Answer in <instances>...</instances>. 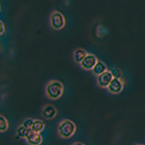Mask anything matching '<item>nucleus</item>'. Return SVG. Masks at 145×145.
<instances>
[{
	"instance_id": "f257e3e1",
	"label": "nucleus",
	"mask_w": 145,
	"mask_h": 145,
	"mask_svg": "<svg viewBox=\"0 0 145 145\" xmlns=\"http://www.w3.org/2000/svg\"><path fill=\"white\" fill-rule=\"evenodd\" d=\"M45 95L51 100H57L63 93V85L60 81L52 80L45 85Z\"/></svg>"
},
{
	"instance_id": "f03ea898",
	"label": "nucleus",
	"mask_w": 145,
	"mask_h": 145,
	"mask_svg": "<svg viewBox=\"0 0 145 145\" xmlns=\"http://www.w3.org/2000/svg\"><path fill=\"white\" fill-rule=\"evenodd\" d=\"M76 131V126L74 122L70 120H63L59 122L57 126L58 135L63 139H69Z\"/></svg>"
},
{
	"instance_id": "7ed1b4c3",
	"label": "nucleus",
	"mask_w": 145,
	"mask_h": 145,
	"mask_svg": "<svg viewBox=\"0 0 145 145\" xmlns=\"http://www.w3.org/2000/svg\"><path fill=\"white\" fill-rule=\"evenodd\" d=\"M25 139L26 140V142L29 145H40L42 143V140H43L41 134L35 133V131H32V129L27 130L26 136Z\"/></svg>"
},
{
	"instance_id": "20e7f679",
	"label": "nucleus",
	"mask_w": 145,
	"mask_h": 145,
	"mask_svg": "<svg viewBox=\"0 0 145 145\" xmlns=\"http://www.w3.org/2000/svg\"><path fill=\"white\" fill-rule=\"evenodd\" d=\"M112 79H113V77L111 74V72L106 71V72H104L103 74L97 76V84L99 87L107 89Z\"/></svg>"
},
{
	"instance_id": "39448f33",
	"label": "nucleus",
	"mask_w": 145,
	"mask_h": 145,
	"mask_svg": "<svg viewBox=\"0 0 145 145\" xmlns=\"http://www.w3.org/2000/svg\"><path fill=\"white\" fill-rule=\"evenodd\" d=\"M124 87V82L122 79H117V78H113L111 82V84H109L107 90L110 92L111 93L113 94H117L120 93L122 89Z\"/></svg>"
},
{
	"instance_id": "423d86ee",
	"label": "nucleus",
	"mask_w": 145,
	"mask_h": 145,
	"mask_svg": "<svg viewBox=\"0 0 145 145\" xmlns=\"http://www.w3.org/2000/svg\"><path fill=\"white\" fill-rule=\"evenodd\" d=\"M97 62L98 60L96 56H93V54H88L86 57L83 60V62L80 63V65L84 70H93L95 65L97 63Z\"/></svg>"
},
{
	"instance_id": "0eeeda50",
	"label": "nucleus",
	"mask_w": 145,
	"mask_h": 145,
	"mask_svg": "<svg viewBox=\"0 0 145 145\" xmlns=\"http://www.w3.org/2000/svg\"><path fill=\"white\" fill-rule=\"evenodd\" d=\"M57 114V110L52 104H46L42 108V112H41V115L47 120L54 119Z\"/></svg>"
},
{
	"instance_id": "6e6552de",
	"label": "nucleus",
	"mask_w": 145,
	"mask_h": 145,
	"mask_svg": "<svg viewBox=\"0 0 145 145\" xmlns=\"http://www.w3.org/2000/svg\"><path fill=\"white\" fill-rule=\"evenodd\" d=\"M51 25L54 29H61L65 25L63 16L59 12H54L51 16Z\"/></svg>"
},
{
	"instance_id": "1a4fd4ad",
	"label": "nucleus",
	"mask_w": 145,
	"mask_h": 145,
	"mask_svg": "<svg viewBox=\"0 0 145 145\" xmlns=\"http://www.w3.org/2000/svg\"><path fill=\"white\" fill-rule=\"evenodd\" d=\"M87 54H87V52L85 51V50L78 48V49L74 50V60L76 63H81L82 62H83L84 59L86 57Z\"/></svg>"
},
{
	"instance_id": "9d476101",
	"label": "nucleus",
	"mask_w": 145,
	"mask_h": 145,
	"mask_svg": "<svg viewBox=\"0 0 145 145\" xmlns=\"http://www.w3.org/2000/svg\"><path fill=\"white\" fill-rule=\"evenodd\" d=\"M92 71L93 72V74L98 76L100 74H103L104 72H106L107 71V67H106L105 63H103L102 61H98L97 63L95 65V66L93 67V69Z\"/></svg>"
},
{
	"instance_id": "9b49d317",
	"label": "nucleus",
	"mask_w": 145,
	"mask_h": 145,
	"mask_svg": "<svg viewBox=\"0 0 145 145\" xmlns=\"http://www.w3.org/2000/svg\"><path fill=\"white\" fill-rule=\"evenodd\" d=\"M32 131H35V133H40L44 130V123L40 120H35L34 124L32 126Z\"/></svg>"
},
{
	"instance_id": "f8f14e48",
	"label": "nucleus",
	"mask_w": 145,
	"mask_h": 145,
	"mask_svg": "<svg viewBox=\"0 0 145 145\" xmlns=\"http://www.w3.org/2000/svg\"><path fill=\"white\" fill-rule=\"evenodd\" d=\"M8 121L7 120V118H5L3 115L0 116V131L1 133H4L8 129Z\"/></svg>"
},
{
	"instance_id": "ddd939ff",
	"label": "nucleus",
	"mask_w": 145,
	"mask_h": 145,
	"mask_svg": "<svg viewBox=\"0 0 145 145\" xmlns=\"http://www.w3.org/2000/svg\"><path fill=\"white\" fill-rule=\"evenodd\" d=\"M27 130H28V129H26L25 127H24L23 125H20V126L16 129V135H17L19 138H25L26 133H27Z\"/></svg>"
},
{
	"instance_id": "4468645a",
	"label": "nucleus",
	"mask_w": 145,
	"mask_h": 145,
	"mask_svg": "<svg viewBox=\"0 0 145 145\" xmlns=\"http://www.w3.org/2000/svg\"><path fill=\"white\" fill-rule=\"evenodd\" d=\"M111 74L112 75L113 78H117V79H122V74L121 71L119 69V68H112L111 69Z\"/></svg>"
},
{
	"instance_id": "2eb2a0df",
	"label": "nucleus",
	"mask_w": 145,
	"mask_h": 145,
	"mask_svg": "<svg viewBox=\"0 0 145 145\" xmlns=\"http://www.w3.org/2000/svg\"><path fill=\"white\" fill-rule=\"evenodd\" d=\"M34 121H35V120L31 119V118H27V119L23 121L22 125L24 127H25L26 129H31L32 126H33V124H34Z\"/></svg>"
},
{
	"instance_id": "dca6fc26",
	"label": "nucleus",
	"mask_w": 145,
	"mask_h": 145,
	"mask_svg": "<svg viewBox=\"0 0 145 145\" xmlns=\"http://www.w3.org/2000/svg\"><path fill=\"white\" fill-rule=\"evenodd\" d=\"M0 26H1V29H0V34H3L5 32V25H4V23L3 22H0Z\"/></svg>"
},
{
	"instance_id": "f3484780",
	"label": "nucleus",
	"mask_w": 145,
	"mask_h": 145,
	"mask_svg": "<svg viewBox=\"0 0 145 145\" xmlns=\"http://www.w3.org/2000/svg\"><path fill=\"white\" fill-rule=\"evenodd\" d=\"M72 145H85V144L82 143V142H74V143H72Z\"/></svg>"
},
{
	"instance_id": "a211bd4d",
	"label": "nucleus",
	"mask_w": 145,
	"mask_h": 145,
	"mask_svg": "<svg viewBox=\"0 0 145 145\" xmlns=\"http://www.w3.org/2000/svg\"><path fill=\"white\" fill-rule=\"evenodd\" d=\"M136 145H143V144H136Z\"/></svg>"
}]
</instances>
